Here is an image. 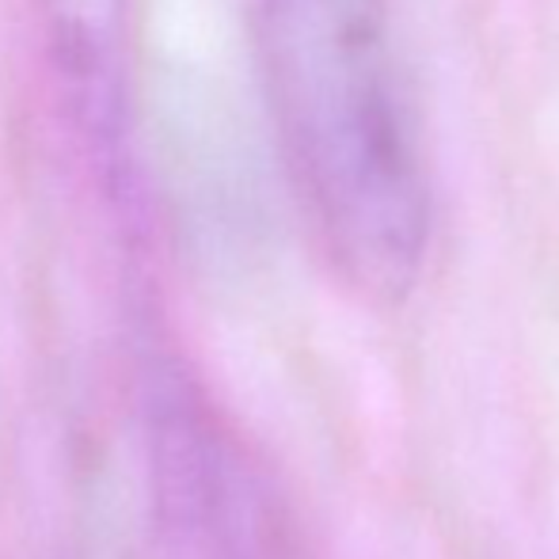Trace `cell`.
Listing matches in <instances>:
<instances>
[{
    "instance_id": "6da1fadb",
    "label": "cell",
    "mask_w": 559,
    "mask_h": 559,
    "mask_svg": "<svg viewBox=\"0 0 559 559\" xmlns=\"http://www.w3.org/2000/svg\"><path fill=\"white\" fill-rule=\"evenodd\" d=\"M274 130L338 271L404 301L435 240V171L400 0H259Z\"/></svg>"
},
{
    "instance_id": "7a4b0ae2",
    "label": "cell",
    "mask_w": 559,
    "mask_h": 559,
    "mask_svg": "<svg viewBox=\"0 0 559 559\" xmlns=\"http://www.w3.org/2000/svg\"><path fill=\"white\" fill-rule=\"evenodd\" d=\"M46 61L73 133L122 183L130 130V0H35Z\"/></svg>"
}]
</instances>
